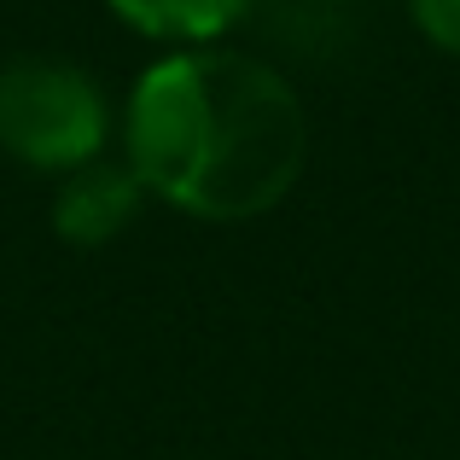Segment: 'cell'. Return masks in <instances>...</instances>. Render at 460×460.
<instances>
[{"label": "cell", "instance_id": "cell-1", "mask_svg": "<svg viewBox=\"0 0 460 460\" xmlns=\"http://www.w3.org/2000/svg\"><path fill=\"white\" fill-rule=\"evenodd\" d=\"M309 123L280 70L245 53H175L128 100V164L140 187L204 222L262 216L297 187Z\"/></svg>", "mask_w": 460, "mask_h": 460}, {"label": "cell", "instance_id": "cell-2", "mask_svg": "<svg viewBox=\"0 0 460 460\" xmlns=\"http://www.w3.org/2000/svg\"><path fill=\"white\" fill-rule=\"evenodd\" d=\"M105 105L82 70L70 65H23L0 70V152L35 169H82L100 157Z\"/></svg>", "mask_w": 460, "mask_h": 460}, {"label": "cell", "instance_id": "cell-3", "mask_svg": "<svg viewBox=\"0 0 460 460\" xmlns=\"http://www.w3.org/2000/svg\"><path fill=\"white\" fill-rule=\"evenodd\" d=\"M140 199V175L135 169H111V164H82L76 181L58 192L53 222L70 245H105L117 227L135 216Z\"/></svg>", "mask_w": 460, "mask_h": 460}, {"label": "cell", "instance_id": "cell-4", "mask_svg": "<svg viewBox=\"0 0 460 460\" xmlns=\"http://www.w3.org/2000/svg\"><path fill=\"white\" fill-rule=\"evenodd\" d=\"M117 18L157 41H210L245 18L251 0H111Z\"/></svg>", "mask_w": 460, "mask_h": 460}, {"label": "cell", "instance_id": "cell-5", "mask_svg": "<svg viewBox=\"0 0 460 460\" xmlns=\"http://www.w3.org/2000/svg\"><path fill=\"white\" fill-rule=\"evenodd\" d=\"M414 6V23L443 47V53L460 58V0H408Z\"/></svg>", "mask_w": 460, "mask_h": 460}]
</instances>
